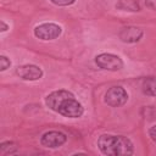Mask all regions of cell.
I'll return each instance as SVG.
<instances>
[{"label": "cell", "instance_id": "14", "mask_svg": "<svg viewBox=\"0 0 156 156\" xmlns=\"http://www.w3.org/2000/svg\"><path fill=\"white\" fill-rule=\"evenodd\" d=\"M145 5H146L149 9L156 11V0H145Z\"/></svg>", "mask_w": 156, "mask_h": 156}, {"label": "cell", "instance_id": "3", "mask_svg": "<svg viewBox=\"0 0 156 156\" xmlns=\"http://www.w3.org/2000/svg\"><path fill=\"white\" fill-rule=\"evenodd\" d=\"M98 67L107 71H118L123 67V61L113 54H100L95 57Z\"/></svg>", "mask_w": 156, "mask_h": 156}, {"label": "cell", "instance_id": "6", "mask_svg": "<svg viewBox=\"0 0 156 156\" xmlns=\"http://www.w3.org/2000/svg\"><path fill=\"white\" fill-rule=\"evenodd\" d=\"M66 140H67L66 134H63L61 132L51 130V132H46L45 134H43L40 143L45 147H58V146L63 145L66 143Z\"/></svg>", "mask_w": 156, "mask_h": 156}, {"label": "cell", "instance_id": "10", "mask_svg": "<svg viewBox=\"0 0 156 156\" xmlns=\"http://www.w3.org/2000/svg\"><path fill=\"white\" fill-rule=\"evenodd\" d=\"M143 91L146 95L156 96V77H147L143 82Z\"/></svg>", "mask_w": 156, "mask_h": 156}, {"label": "cell", "instance_id": "8", "mask_svg": "<svg viewBox=\"0 0 156 156\" xmlns=\"http://www.w3.org/2000/svg\"><path fill=\"white\" fill-rule=\"evenodd\" d=\"M118 37L119 39L123 41V43H136L141 39L143 37V30L138 27H124L119 30L118 33Z\"/></svg>", "mask_w": 156, "mask_h": 156}, {"label": "cell", "instance_id": "16", "mask_svg": "<svg viewBox=\"0 0 156 156\" xmlns=\"http://www.w3.org/2000/svg\"><path fill=\"white\" fill-rule=\"evenodd\" d=\"M0 26H1V28H0V30H1V32H5V30L9 28V27H7V24H6L4 21H1V22H0Z\"/></svg>", "mask_w": 156, "mask_h": 156}, {"label": "cell", "instance_id": "13", "mask_svg": "<svg viewBox=\"0 0 156 156\" xmlns=\"http://www.w3.org/2000/svg\"><path fill=\"white\" fill-rule=\"evenodd\" d=\"M50 1L55 5H58V6H67V5L73 4L76 0H50Z\"/></svg>", "mask_w": 156, "mask_h": 156}, {"label": "cell", "instance_id": "7", "mask_svg": "<svg viewBox=\"0 0 156 156\" xmlns=\"http://www.w3.org/2000/svg\"><path fill=\"white\" fill-rule=\"evenodd\" d=\"M16 73L20 76V78L24 80H38L43 76V71L40 67L35 65H22L18 66L16 69Z\"/></svg>", "mask_w": 156, "mask_h": 156}, {"label": "cell", "instance_id": "5", "mask_svg": "<svg viewBox=\"0 0 156 156\" xmlns=\"http://www.w3.org/2000/svg\"><path fill=\"white\" fill-rule=\"evenodd\" d=\"M128 100V94L122 87H112L105 94V102L112 107H119Z\"/></svg>", "mask_w": 156, "mask_h": 156}, {"label": "cell", "instance_id": "12", "mask_svg": "<svg viewBox=\"0 0 156 156\" xmlns=\"http://www.w3.org/2000/svg\"><path fill=\"white\" fill-rule=\"evenodd\" d=\"M10 65H11L10 60H9L6 56L1 55V56H0V71H5V69H7V68L10 67Z\"/></svg>", "mask_w": 156, "mask_h": 156}, {"label": "cell", "instance_id": "15", "mask_svg": "<svg viewBox=\"0 0 156 156\" xmlns=\"http://www.w3.org/2000/svg\"><path fill=\"white\" fill-rule=\"evenodd\" d=\"M149 134H150L151 139H152L154 141H156V126H154V127H151V128H150Z\"/></svg>", "mask_w": 156, "mask_h": 156}, {"label": "cell", "instance_id": "11", "mask_svg": "<svg viewBox=\"0 0 156 156\" xmlns=\"http://www.w3.org/2000/svg\"><path fill=\"white\" fill-rule=\"evenodd\" d=\"M16 150H17V146H16V144L12 143V141H6V143H2V144L0 145V152H1V155L13 154Z\"/></svg>", "mask_w": 156, "mask_h": 156}, {"label": "cell", "instance_id": "1", "mask_svg": "<svg viewBox=\"0 0 156 156\" xmlns=\"http://www.w3.org/2000/svg\"><path fill=\"white\" fill-rule=\"evenodd\" d=\"M48 107L52 111L58 112L60 115L69 118L80 117L84 112L82 104L74 99V95L68 90H56L49 94L45 99Z\"/></svg>", "mask_w": 156, "mask_h": 156}, {"label": "cell", "instance_id": "2", "mask_svg": "<svg viewBox=\"0 0 156 156\" xmlns=\"http://www.w3.org/2000/svg\"><path fill=\"white\" fill-rule=\"evenodd\" d=\"M98 146L107 156H128L133 154L132 141L123 135L104 134L99 138Z\"/></svg>", "mask_w": 156, "mask_h": 156}, {"label": "cell", "instance_id": "4", "mask_svg": "<svg viewBox=\"0 0 156 156\" xmlns=\"http://www.w3.org/2000/svg\"><path fill=\"white\" fill-rule=\"evenodd\" d=\"M62 29L55 23H43L34 28V35L41 40H52L61 34Z\"/></svg>", "mask_w": 156, "mask_h": 156}, {"label": "cell", "instance_id": "9", "mask_svg": "<svg viewBox=\"0 0 156 156\" xmlns=\"http://www.w3.org/2000/svg\"><path fill=\"white\" fill-rule=\"evenodd\" d=\"M116 7L123 11H130V12H138L140 11V6L136 0H119L116 4Z\"/></svg>", "mask_w": 156, "mask_h": 156}]
</instances>
